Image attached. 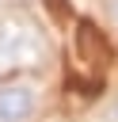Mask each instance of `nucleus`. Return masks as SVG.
I'll return each instance as SVG.
<instances>
[{
	"mask_svg": "<svg viewBox=\"0 0 118 122\" xmlns=\"http://www.w3.org/2000/svg\"><path fill=\"white\" fill-rule=\"evenodd\" d=\"M34 114H38V84L4 80L0 84V122H34Z\"/></svg>",
	"mask_w": 118,
	"mask_h": 122,
	"instance_id": "f257e3e1",
	"label": "nucleus"
},
{
	"mask_svg": "<svg viewBox=\"0 0 118 122\" xmlns=\"http://www.w3.org/2000/svg\"><path fill=\"white\" fill-rule=\"evenodd\" d=\"M30 46H34V38H30V30L19 19H0V61L4 65L23 61L30 53Z\"/></svg>",
	"mask_w": 118,
	"mask_h": 122,
	"instance_id": "f03ea898",
	"label": "nucleus"
},
{
	"mask_svg": "<svg viewBox=\"0 0 118 122\" xmlns=\"http://www.w3.org/2000/svg\"><path fill=\"white\" fill-rule=\"evenodd\" d=\"M114 122H118V99H114Z\"/></svg>",
	"mask_w": 118,
	"mask_h": 122,
	"instance_id": "7ed1b4c3",
	"label": "nucleus"
}]
</instances>
